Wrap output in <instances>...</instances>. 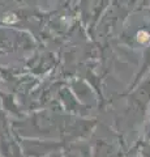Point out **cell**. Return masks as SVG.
Segmentation results:
<instances>
[{"mask_svg": "<svg viewBox=\"0 0 150 157\" xmlns=\"http://www.w3.org/2000/svg\"><path fill=\"white\" fill-rule=\"evenodd\" d=\"M149 39V36H148V33H138V41L140 42H146Z\"/></svg>", "mask_w": 150, "mask_h": 157, "instance_id": "6da1fadb", "label": "cell"}]
</instances>
